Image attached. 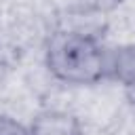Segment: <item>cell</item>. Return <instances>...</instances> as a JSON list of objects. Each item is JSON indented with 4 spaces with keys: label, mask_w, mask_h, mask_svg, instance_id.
Listing matches in <instances>:
<instances>
[{
    "label": "cell",
    "mask_w": 135,
    "mask_h": 135,
    "mask_svg": "<svg viewBox=\"0 0 135 135\" xmlns=\"http://www.w3.org/2000/svg\"><path fill=\"white\" fill-rule=\"evenodd\" d=\"M30 135H82V124L70 112L44 110L34 116Z\"/></svg>",
    "instance_id": "2"
},
{
    "label": "cell",
    "mask_w": 135,
    "mask_h": 135,
    "mask_svg": "<svg viewBox=\"0 0 135 135\" xmlns=\"http://www.w3.org/2000/svg\"><path fill=\"white\" fill-rule=\"evenodd\" d=\"M108 76L118 80L127 97L135 103V44H122L110 51V65Z\"/></svg>",
    "instance_id": "3"
},
{
    "label": "cell",
    "mask_w": 135,
    "mask_h": 135,
    "mask_svg": "<svg viewBox=\"0 0 135 135\" xmlns=\"http://www.w3.org/2000/svg\"><path fill=\"white\" fill-rule=\"evenodd\" d=\"M0 135H30V129L11 116H0Z\"/></svg>",
    "instance_id": "5"
},
{
    "label": "cell",
    "mask_w": 135,
    "mask_h": 135,
    "mask_svg": "<svg viewBox=\"0 0 135 135\" xmlns=\"http://www.w3.org/2000/svg\"><path fill=\"white\" fill-rule=\"evenodd\" d=\"M124 0H78V6L84 13H112L114 8H118Z\"/></svg>",
    "instance_id": "4"
},
{
    "label": "cell",
    "mask_w": 135,
    "mask_h": 135,
    "mask_svg": "<svg viewBox=\"0 0 135 135\" xmlns=\"http://www.w3.org/2000/svg\"><path fill=\"white\" fill-rule=\"evenodd\" d=\"M46 68L53 78L65 84H97L108 78L110 49L101 42L99 36L63 30L51 36L44 53Z\"/></svg>",
    "instance_id": "1"
}]
</instances>
